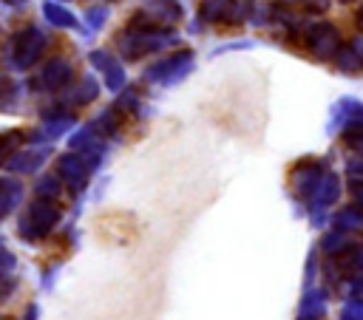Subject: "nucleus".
Listing matches in <instances>:
<instances>
[{
    "label": "nucleus",
    "mask_w": 363,
    "mask_h": 320,
    "mask_svg": "<svg viewBox=\"0 0 363 320\" xmlns=\"http://www.w3.org/2000/svg\"><path fill=\"white\" fill-rule=\"evenodd\" d=\"M190 68H193V54H190V51H176V54H170V57H162L156 65H150V68H147V79H150V82L170 85V82L182 79Z\"/></svg>",
    "instance_id": "nucleus-6"
},
{
    "label": "nucleus",
    "mask_w": 363,
    "mask_h": 320,
    "mask_svg": "<svg viewBox=\"0 0 363 320\" xmlns=\"http://www.w3.org/2000/svg\"><path fill=\"white\" fill-rule=\"evenodd\" d=\"M301 45L318 59H329V57L340 54V48H343L340 31L332 23H306L301 31Z\"/></svg>",
    "instance_id": "nucleus-4"
},
{
    "label": "nucleus",
    "mask_w": 363,
    "mask_h": 320,
    "mask_svg": "<svg viewBox=\"0 0 363 320\" xmlns=\"http://www.w3.org/2000/svg\"><path fill=\"white\" fill-rule=\"evenodd\" d=\"M43 48H45V34L37 25H23L11 34V40L6 45V59H9V65L23 71L40 59Z\"/></svg>",
    "instance_id": "nucleus-2"
},
{
    "label": "nucleus",
    "mask_w": 363,
    "mask_h": 320,
    "mask_svg": "<svg viewBox=\"0 0 363 320\" xmlns=\"http://www.w3.org/2000/svg\"><path fill=\"white\" fill-rule=\"evenodd\" d=\"M335 65H337L340 71H346V74H357V71H363V34L352 37V40L340 48Z\"/></svg>",
    "instance_id": "nucleus-8"
},
{
    "label": "nucleus",
    "mask_w": 363,
    "mask_h": 320,
    "mask_svg": "<svg viewBox=\"0 0 363 320\" xmlns=\"http://www.w3.org/2000/svg\"><path fill=\"white\" fill-rule=\"evenodd\" d=\"M6 3H9V6H23L26 0H6Z\"/></svg>",
    "instance_id": "nucleus-13"
},
{
    "label": "nucleus",
    "mask_w": 363,
    "mask_h": 320,
    "mask_svg": "<svg viewBox=\"0 0 363 320\" xmlns=\"http://www.w3.org/2000/svg\"><path fill=\"white\" fill-rule=\"evenodd\" d=\"M43 17H45L51 25H57V28H77V17H74L68 8H62L60 3H54V0L43 3Z\"/></svg>",
    "instance_id": "nucleus-10"
},
{
    "label": "nucleus",
    "mask_w": 363,
    "mask_h": 320,
    "mask_svg": "<svg viewBox=\"0 0 363 320\" xmlns=\"http://www.w3.org/2000/svg\"><path fill=\"white\" fill-rule=\"evenodd\" d=\"M105 17H108V8H102V6L88 8V25H91V31H94V28H99V25L105 23Z\"/></svg>",
    "instance_id": "nucleus-12"
},
{
    "label": "nucleus",
    "mask_w": 363,
    "mask_h": 320,
    "mask_svg": "<svg viewBox=\"0 0 363 320\" xmlns=\"http://www.w3.org/2000/svg\"><path fill=\"white\" fill-rule=\"evenodd\" d=\"M255 6L238 3V0H201L199 20L201 23H216V25H238L247 17H252Z\"/></svg>",
    "instance_id": "nucleus-5"
},
{
    "label": "nucleus",
    "mask_w": 363,
    "mask_h": 320,
    "mask_svg": "<svg viewBox=\"0 0 363 320\" xmlns=\"http://www.w3.org/2000/svg\"><path fill=\"white\" fill-rule=\"evenodd\" d=\"M343 3H352V0H343Z\"/></svg>",
    "instance_id": "nucleus-15"
},
{
    "label": "nucleus",
    "mask_w": 363,
    "mask_h": 320,
    "mask_svg": "<svg viewBox=\"0 0 363 320\" xmlns=\"http://www.w3.org/2000/svg\"><path fill=\"white\" fill-rule=\"evenodd\" d=\"M91 65L105 71V79H108V88H119L125 82V74H122V65L113 59V54L108 51H94L91 54Z\"/></svg>",
    "instance_id": "nucleus-9"
},
{
    "label": "nucleus",
    "mask_w": 363,
    "mask_h": 320,
    "mask_svg": "<svg viewBox=\"0 0 363 320\" xmlns=\"http://www.w3.org/2000/svg\"><path fill=\"white\" fill-rule=\"evenodd\" d=\"M357 23H363V3H360V11H357Z\"/></svg>",
    "instance_id": "nucleus-14"
},
{
    "label": "nucleus",
    "mask_w": 363,
    "mask_h": 320,
    "mask_svg": "<svg viewBox=\"0 0 363 320\" xmlns=\"http://www.w3.org/2000/svg\"><path fill=\"white\" fill-rule=\"evenodd\" d=\"M71 76H74V65H71L68 59H62V57H54V59H48V62L43 65V71L37 74L34 88H37V91H57V88H65V85L71 82Z\"/></svg>",
    "instance_id": "nucleus-7"
},
{
    "label": "nucleus",
    "mask_w": 363,
    "mask_h": 320,
    "mask_svg": "<svg viewBox=\"0 0 363 320\" xmlns=\"http://www.w3.org/2000/svg\"><path fill=\"white\" fill-rule=\"evenodd\" d=\"M184 17L179 0H142V8L128 23L130 31H164Z\"/></svg>",
    "instance_id": "nucleus-1"
},
{
    "label": "nucleus",
    "mask_w": 363,
    "mask_h": 320,
    "mask_svg": "<svg viewBox=\"0 0 363 320\" xmlns=\"http://www.w3.org/2000/svg\"><path fill=\"white\" fill-rule=\"evenodd\" d=\"M173 42H176V37L167 31H130V28H125L116 48L125 59H139L145 54H159L162 48H170Z\"/></svg>",
    "instance_id": "nucleus-3"
},
{
    "label": "nucleus",
    "mask_w": 363,
    "mask_h": 320,
    "mask_svg": "<svg viewBox=\"0 0 363 320\" xmlns=\"http://www.w3.org/2000/svg\"><path fill=\"white\" fill-rule=\"evenodd\" d=\"M289 8H301V11H326L329 8V0H278Z\"/></svg>",
    "instance_id": "nucleus-11"
}]
</instances>
